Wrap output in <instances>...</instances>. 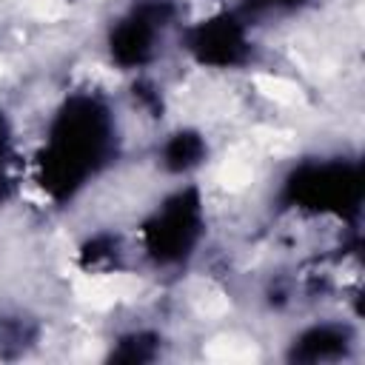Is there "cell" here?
<instances>
[{
    "label": "cell",
    "mask_w": 365,
    "mask_h": 365,
    "mask_svg": "<svg viewBox=\"0 0 365 365\" xmlns=\"http://www.w3.org/2000/svg\"><path fill=\"white\" fill-rule=\"evenodd\" d=\"M160 342L163 336L157 331H148V328H134L123 336H117V342L111 345V354L108 359L114 362H128V365H143V362H154L160 356Z\"/></svg>",
    "instance_id": "obj_8"
},
{
    "label": "cell",
    "mask_w": 365,
    "mask_h": 365,
    "mask_svg": "<svg viewBox=\"0 0 365 365\" xmlns=\"http://www.w3.org/2000/svg\"><path fill=\"white\" fill-rule=\"evenodd\" d=\"M180 48L200 68L211 71H237L251 66L257 57L251 20L240 9H222L202 20L180 26Z\"/></svg>",
    "instance_id": "obj_5"
},
{
    "label": "cell",
    "mask_w": 365,
    "mask_h": 365,
    "mask_svg": "<svg viewBox=\"0 0 365 365\" xmlns=\"http://www.w3.org/2000/svg\"><path fill=\"white\" fill-rule=\"evenodd\" d=\"M37 336V331L26 322V319H11V317H0V354H6L9 348L23 351L26 345H31Z\"/></svg>",
    "instance_id": "obj_12"
},
{
    "label": "cell",
    "mask_w": 365,
    "mask_h": 365,
    "mask_svg": "<svg viewBox=\"0 0 365 365\" xmlns=\"http://www.w3.org/2000/svg\"><path fill=\"white\" fill-rule=\"evenodd\" d=\"M208 231V211L197 182L168 191L140 222L137 245L143 257L163 271L188 265Z\"/></svg>",
    "instance_id": "obj_3"
},
{
    "label": "cell",
    "mask_w": 365,
    "mask_h": 365,
    "mask_svg": "<svg viewBox=\"0 0 365 365\" xmlns=\"http://www.w3.org/2000/svg\"><path fill=\"white\" fill-rule=\"evenodd\" d=\"M14 125L9 114L0 108V200L6 197L11 185V168H14Z\"/></svg>",
    "instance_id": "obj_11"
},
{
    "label": "cell",
    "mask_w": 365,
    "mask_h": 365,
    "mask_svg": "<svg viewBox=\"0 0 365 365\" xmlns=\"http://www.w3.org/2000/svg\"><path fill=\"white\" fill-rule=\"evenodd\" d=\"M208 163V140L200 128L180 125L165 134V140L157 145V165L168 177H191Z\"/></svg>",
    "instance_id": "obj_7"
},
{
    "label": "cell",
    "mask_w": 365,
    "mask_h": 365,
    "mask_svg": "<svg viewBox=\"0 0 365 365\" xmlns=\"http://www.w3.org/2000/svg\"><path fill=\"white\" fill-rule=\"evenodd\" d=\"M305 6H311V0H242L240 11L248 20L257 17H285V14H297Z\"/></svg>",
    "instance_id": "obj_10"
},
{
    "label": "cell",
    "mask_w": 365,
    "mask_h": 365,
    "mask_svg": "<svg viewBox=\"0 0 365 365\" xmlns=\"http://www.w3.org/2000/svg\"><path fill=\"white\" fill-rule=\"evenodd\" d=\"M362 165L348 157L299 160L279 182V202L297 214L354 222L362 208Z\"/></svg>",
    "instance_id": "obj_2"
},
{
    "label": "cell",
    "mask_w": 365,
    "mask_h": 365,
    "mask_svg": "<svg viewBox=\"0 0 365 365\" xmlns=\"http://www.w3.org/2000/svg\"><path fill=\"white\" fill-rule=\"evenodd\" d=\"M356 345V334L348 322L342 319H322L314 325H305L299 334H294L288 345V359L291 362H339L351 354Z\"/></svg>",
    "instance_id": "obj_6"
},
{
    "label": "cell",
    "mask_w": 365,
    "mask_h": 365,
    "mask_svg": "<svg viewBox=\"0 0 365 365\" xmlns=\"http://www.w3.org/2000/svg\"><path fill=\"white\" fill-rule=\"evenodd\" d=\"M123 262V245L114 234H94L80 248V265L86 271H108Z\"/></svg>",
    "instance_id": "obj_9"
},
{
    "label": "cell",
    "mask_w": 365,
    "mask_h": 365,
    "mask_svg": "<svg viewBox=\"0 0 365 365\" xmlns=\"http://www.w3.org/2000/svg\"><path fill=\"white\" fill-rule=\"evenodd\" d=\"M177 0H131L106 29V54L120 71L148 68L177 26Z\"/></svg>",
    "instance_id": "obj_4"
},
{
    "label": "cell",
    "mask_w": 365,
    "mask_h": 365,
    "mask_svg": "<svg viewBox=\"0 0 365 365\" xmlns=\"http://www.w3.org/2000/svg\"><path fill=\"white\" fill-rule=\"evenodd\" d=\"M123 128L111 100L100 91L66 94L46 120L34 154V182L54 202L77 200L120 157Z\"/></svg>",
    "instance_id": "obj_1"
}]
</instances>
